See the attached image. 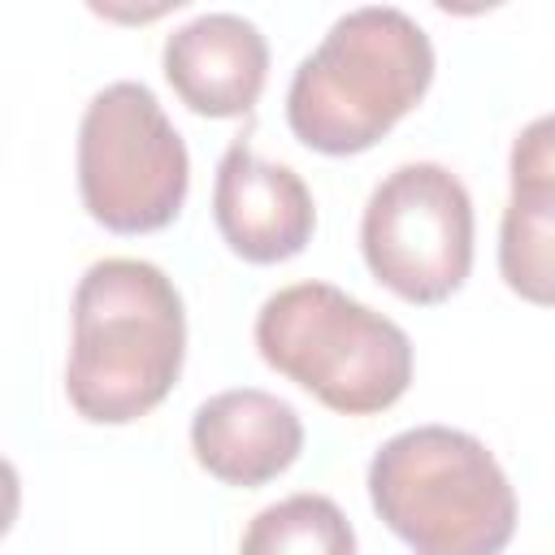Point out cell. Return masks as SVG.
Returning a JSON list of instances; mask_svg holds the SVG:
<instances>
[{
  "instance_id": "cell-6",
  "label": "cell",
  "mask_w": 555,
  "mask_h": 555,
  "mask_svg": "<svg viewBox=\"0 0 555 555\" xmlns=\"http://www.w3.org/2000/svg\"><path fill=\"white\" fill-rule=\"evenodd\" d=\"M360 251L369 273L408 304L451 299L473 269V199L438 160L390 169L360 217Z\"/></svg>"
},
{
  "instance_id": "cell-11",
  "label": "cell",
  "mask_w": 555,
  "mask_h": 555,
  "mask_svg": "<svg viewBox=\"0 0 555 555\" xmlns=\"http://www.w3.org/2000/svg\"><path fill=\"white\" fill-rule=\"evenodd\" d=\"M238 555H356V529L330 494H286L251 516Z\"/></svg>"
},
{
  "instance_id": "cell-1",
  "label": "cell",
  "mask_w": 555,
  "mask_h": 555,
  "mask_svg": "<svg viewBox=\"0 0 555 555\" xmlns=\"http://www.w3.org/2000/svg\"><path fill=\"white\" fill-rule=\"evenodd\" d=\"M186 308L173 278L134 256L95 260L74 286L65 399L91 425L147 416L182 377Z\"/></svg>"
},
{
  "instance_id": "cell-7",
  "label": "cell",
  "mask_w": 555,
  "mask_h": 555,
  "mask_svg": "<svg viewBox=\"0 0 555 555\" xmlns=\"http://www.w3.org/2000/svg\"><path fill=\"white\" fill-rule=\"evenodd\" d=\"M212 221L247 264H282L299 256L317 230V204L291 165L260 160L238 134L221 152L212 178Z\"/></svg>"
},
{
  "instance_id": "cell-3",
  "label": "cell",
  "mask_w": 555,
  "mask_h": 555,
  "mask_svg": "<svg viewBox=\"0 0 555 555\" xmlns=\"http://www.w3.org/2000/svg\"><path fill=\"white\" fill-rule=\"evenodd\" d=\"M369 503L416 555H503L516 533V490L468 429L416 425L369 460Z\"/></svg>"
},
{
  "instance_id": "cell-8",
  "label": "cell",
  "mask_w": 555,
  "mask_h": 555,
  "mask_svg": "<svg viewBox=\"0 0 555 555\" xmlns=\"http://www.w3.org/2000/svg\"><path fill=\"white\" fill-rule=\"evenodd\" d=\"M173 95L199 117H247L269 78V39L243 13H199L160 52Z\"/></svg>"
},
{
  "instance_id": "cell-5",
  "label": "cell",
  "mask_w": 555,
  "mask_h": 555,
  "mask_svg": "<svg viewBox=\"0 0 555 555\" xmlns=\"http://www.w3.org/2000/svg\"><path fill=\"white\" fill-rule=\"evenodd\" d=\"M191 186V156L147 82L121 78L95 91L78 121V195L113 234L165 230Z\"/></svg>"
},
{
  "instance_id": "cell-4",
  "label": "cell",
  "mask_w": 555,
  "mask_h": 555,
  "mask_svg": "<svg viewBox=\"0 0 555 555\" xmlns=\"http://www.w3.org/2000/svg\"><path fill=\"white\" fill-rule=\"evenodd\" d=\"M256 351L330 412L373 416L412 382V338L330 282H295L256 312Z\"/></svg>"
},
{
  "instance_id": "cell-2",
  "label": "cell",
  "mask_w": 555,
  "mask_h": 555,
  "mask_svg": "<svg viewBox=\"0 0 555 555\" xmlns=\"http://www.w3.org/2000/svg\"><path fill=\"white\" fill-rule=\"evenodd\" d=\"M434 43L395 4L343 13L295 65L286 87L291 134L321 156H356L386 139L429 91Z\"/></svg>"
},
{
  "instance_id": "cell-9",
  "label": "cell",
  "mask_w": 555,
  "mask_h": 555,
  "mask_svg": "<svg viewBox=\"0 0 555 555\" xmlns=\"http://www.w3.org/2000/svg\"><path fill=\"white\" fill-rule=\"evenodd\" d=\"M191 451L208 477L251 490L282 477L299 460L304 421L286 399L260 386L221 390L195 408Z\"/></svg>"
},
{
  "instance_id": "cell-10",
  "label": "cell",
  "mask_w": 555,
  "mask_h": 555,
  "mask_svg": "<svg viewBox=\"0 0 555 555\" xmlns=\"http://www.w3.org/2000/svg\"><path fill=\"white\" fill-rule=\"evenodd\" d=\"M512 195L499 225V273L512 295L555 308V113L533 117L507 152Z\"/></svg>"
}]
</instances>
